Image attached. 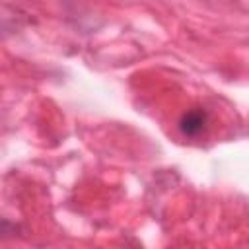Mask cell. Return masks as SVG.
<instances>
[{
  "instance_id": "obj_1",
  "label": "cell",
  "mask_w": 249,
  "mask_h": 249,
  "mask_svg": "<svg viewBox=\"0 0 249 249\" xmlns=\"http://www.w3.org/2000/svg\"><path fill=\"white\" fill-rule=\"evenodd\" d=\"M179 132L183 136H198L200 132L206 130L208 126V111L202 109V107H195V109H189L185 111L181 117H179Z\"/></svg>"
}]
</instances>
